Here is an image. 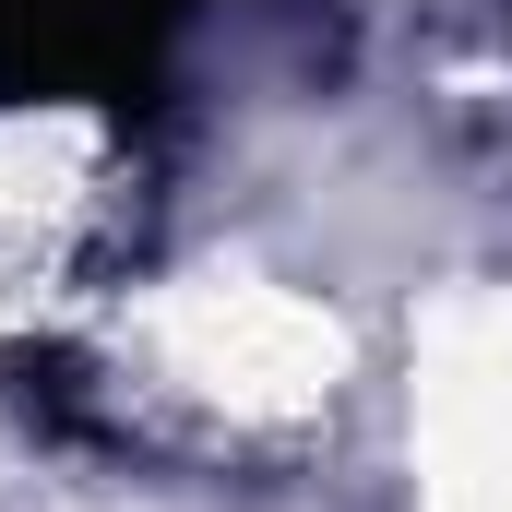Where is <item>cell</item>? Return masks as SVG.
Segmentation results:
<instances>
[{
  "label": "cell",
  "mask_w": 512,
  "mask_h": 512,
  "mask_svg": "<svg viewBox=\"0 0 512 512\" xmlns=\"http://www.w3.org/2000/svg\"><path fill=\"white\" fill-rule=\"evenodd\" d=\"M203 0H0V108H131L155 96Z\"/></svg>",
  "instance_id": "obj_1"
}]
</instances>
